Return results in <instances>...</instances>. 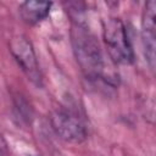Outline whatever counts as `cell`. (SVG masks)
Masks as SVG:
<instances>
[{"label":"cell","instance_id":"cell-7","mask_svg":"<svg viewBox=\"0 0 156 156\" xmlns=\"http://www.w3.org/2000/svg\"><path fill=\"white\" fill-rule=\"evenodd\" d=\"M0 156H9V150H7V144L0 133Z\"/></svg>","mask_w":156,"mask_h":156},{"label":"cell","instance_id":"cell-2","mask_svg":"<svg viewBox=\"0 0 156 156\" xmlns=\"http://www.w3.org/2000/svg\"><path fill=\"white\" fill-rule=\"evenodd\" d=\"M104 41L111 61L116 65H130L134 61V51L122 20L111 17L104 22Z\"/></svg>","mask_w":156,"mask_h":156},{"label":"cell","instance_id":"cell-1","mask_svg":"<svg viewBox=\"0 0 156 156\" xmlns=\"http://www.w3.org/2000/svg\"><path fill=\"white\" fill-rule=\"evenodd\" d=\"M71 37L73 52L84 77L93 83L115 84L116 76L108 68L95 35L80 21H76Z\"/></svg>","mask_w":156,"mask_h":156},{"label":"cell","instance_id":"cell-5","mask_svg":"<svg viewBox=\"0 0 156 156\" xmlns=\"http://www.w3.org/2000/svg\"><path fill=\"white\" fill-rule=\"evenodd\" d=\"M156 2L147 1L143 11L141 20V41L145 58L151 68L155 66V49H156Z\"/></svg>","mask_w":156,"mask_h":156},{"label":"cell","instance_id":"cell-4","mask_svg":"<svg viewBox=\"0 0 156 156\" xmlns=\"http://www.w3.org/2000/svg\"><path fill=\"white\" fill-rule=\"evenodd\" d=\"M10 51L28 79L35 85H41V74L32 43L24 35H15L10 40Z\"/></svg>","mask_w":156,"mask_h":156},{"label":"cell","instance_id":"cell-3","mask_svg":"<svg viewBox=\"0 0 156 156\" xmlns=\"http://www.w3.org/2000/svg\"><path fill=\"white\" fill-rule=\"evenodd\" d=\"M50 123L55 133L68 143H82L88 132L82 118L69 108L57 107L50 115Z\"/></svg>","mask_w":156,"mask_h":156},{"label":"cell","instance_id":"cell-6","mask_svg":"<svg viewBox=\"0 0 156 156\" xmlns=\"http://www.w3.org/2000/svg\"><path fill=\"white\" fill-rule=\"evenodd\" d=\"M51 6L52 2L49 1H37V0L24 1L20 5V16L26 23L34 26L44 21L49 16Z\"/></svg>","mask_w":156,"mask_h":156}]
</instances>
